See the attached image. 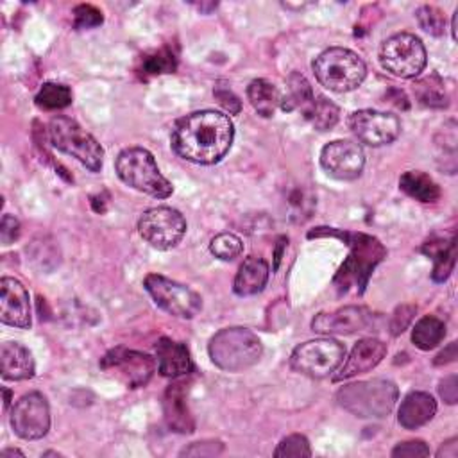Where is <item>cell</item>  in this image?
Returning <instances> with one entry per match:
<instances>
[{"mask_svg":"<svg viewBox=\"0 0 458 458\" xmlns=\"http://www.w3.org/2000/svg\"><path fill=\"white\" fill-rule=\"evenodd\" d=\"M247 97H249V102L253 104V108L263 118L274 117L276 108L281 104L279 90L267 79L251 81L247 86Z\"/></svg>","mask_w":458,"mask_h":458,"instance_id":"obj_28","label":"cell"},{"mask_svg":"<svg viewBox=\"0 0 458 458\" xmlns=\"http://www.w3.org/2000/svg\"><path fill=\"white\" fill-rule=\"evenodd\" d=\"M286 244H288V240H286L285 237H281V238L277 240V249H276V265H274V269H277V267H279V260H281V256H283V249L286 247Z\"/></svg>","mask_w":458,"mask_h":458,"instance_id":"obj_47","label":"cell"},{"mask_svg":"<svg viewBox=\"0 0 458 458\" xmlns=\"http://www.w3.org/2000/svg\"><path fill=\"white\" fill-rule=\"evenodd\" d=\"M399 390L390 380H369L351 385H344L337 392L339 405L350 414L362 419H382L387 417L396 401Z\"/></svg>","mask_w":458,"mask_h":458,"instance_id":"obj_5","label":"cell"},{"mask_svg":"<svg viewBox=\"0 0 458 458\" xmlns=\"http://www.w3.org/2000/svg\"><path fill=\"white\" fill-rule=\"evenodd\" d=\"M20 237V222L13 215H4L0 222V242L3 245H12Z\"/></svg>","mask_w":458,"mask_h":458,"instance_id":"obj_43","label":"cell"},{"mask_svg":"<svg viewBox=\"0 0 458 458\" xmlns=\"http://www.w3.org/2000/svg\"><path fill=\"white\" fill-rule=\"evenodd\" d=\"M415 19H417L419 28L424 33H428L431 36H442L444 35L446 19H444V13L438 8H435V6H421L415 12Z\"/></svg>","mask_w":458,"mask_h":458,"instance_id":"obj_37","label":"cell"},{"mask_svg":"<svg viewBox=\"0 0 458 458\" xmlns=\"http://www.w3.org/2000/svg\"><path fill=\"white\" fill-rule=\"evenodd\" d=\"M10 403H12V392L8 389H4V408L6 410L10 408Z\"/></svg>","mask_w":458,"mask_h":458,"instance_id":"obj_50","label":"cell"},{"mask_svg":"<svg viewBox=\"0 0 458 458\" xmlns=\"http://www.w3.org/2000/svg\"><path fill=\"white\" fill-rule=\"evenodd\" d=\"M307 118L317 131H330L337 125L341 118V109L335 102H332L325 95H317L314 102L302 111Z\"/></svg>","mask_w":458,"mask_h":458,"instance_id":"obj_30","label":"cell"},{"mask_svg":"<svg viewBox=\"0 0 458 458\" xmlns=\"http://www.w3.org/2000/svg\"><path fill=\"white\" fill-rule=\"evenodd\" d=\"M373 314L364 307H344L332 314H319L312 321V330L319 335H353L373 326Z\"/></svg>","mask_w":458,"mask_h":458,"instance_id":"obj_17","label":"cell"},{"mask_svg":"<svg viewBox=\"0 0 458 458\" xmlns=\"http://www.w3.org/2000/svg\"><path fill=\"white\" fill-rule=\"evenodd\" d=\"M3 456L8 458V456H26V454L22 451H19V449H4Z\"/></svg>","mask_w":458,"mask_h":458,"instance_id":"obj_48","label":"cell"},{"mask_svg":"<svg viewBox=\"0 0 458 458\" xmlns=\"http://www.w3.org/2000/svg\"><path fill=\"white\" fill-rule=\"evenodd\" d=\"M274 456L276 458H309L312 456L310 442L307 437L299 433L288 435L277 444Z\"/></svg>","mask_w":458,"mask_h":458,"instance_id":"obj_36","label":"cell"},{"mask_svg":"<svg viewBox=\"0 0 458 458\" xmlns=\"http://www.w3.org/2000/svg\"><path fill=\"white\" fill-rule=\"evenodd\" d=\"M387 355V344L378 339H362L344 362L341 371L333 376V382H342L374 369Z\"/></svg>","mask_w":458,"mask_h":458,"instance_id":"obj_19","label":"cell"},{"mask_svg":"<svg viewBox=\"0 0 458 458\" xmlns=\"http://www.w3.org/2000/svg\"><path fill=\"white\" fill-rule=\"evenodd\" d=\"M213 95H215V99L219 100V104H221L226 111H229L231 115H238V113H240L242 102H240V99L233 93L231 88L222 86V83H221V84L213 90Z\"/></svg>","mask_w":458,"mask_h":458,"instance_id":"obj_42","label":"cell"},{"mask_svg":"<svg viewBox=\"0 0 458 458\" xmlns=\"http://www.w3.org/2000/svg\"><path fill=\"white\" fill-rule=\"evenodd\" d=\"M438 394L440 398L447 403V405H454L458 401V378L456 374L446 376L440 383H438Z\"/></svg>","mask_w":458,"mask_h":458,"instance_id":"obj_44","label":"cell"},{"mask_svg":"<svg viewBox=\"0 0 458 458\" xmlns=\"http://www.w3.org/2000/svg\"><path fill=\"white\" fill-rule=\"evenodd\" d=\"M346 358V348L333 339H317L297 346L290 355V367L310 378H326Z\"/></svg>","mask_w":458,"mask_h":458,"instance_id":"obj_10","label":"cell"},{"mask_svg":"<svg viewBox=\"0 0 458 458\" xmlns=\"http://www.w3.org/2000/svg\"><path fill=\"white\" fill-rule=\"evenodd\" d=\"M100 369L127 389L145 387L157 373V360L147 353L115 348L100 360Z\"/></svg>","mask_w":458,"mask_h":458,"instance_id":"obj_11","label":"cell"},{"mask_svg":"<svg viewBox=\"0 0 458 458\" xmlns=\"http://www.w3.org/2000/svg\"><path fill=\"white\" fill-rule=\"evenodd\" d=\"M444 131L438 134L442 136V141L435 140L437 141V147L440 149V152L444 155V171L449 173V174H454L456 171V122L454 120H449L444 127Z\"/></svg>","mask_w":458,"mask_h":458,"instance_id":"obj_34","label":"cell"},{"mask_svg":"<svg viewBox=\"0 0 458 458\" xmlns=\"http://www.w3.org/2000/svg\"><path fill=\"white\" fill-rule=\"evenodd\" d=\"M117 176L131 189L150 197L167 199L173 196V183L160 173L155 157L143 147L124 149L115 162Z\"/></svg>","mask_w":458,"mask_h":458,"instance_id":"obj_3","label":"cell"},{"mask_svg":"<svg viewBox=\"0 0 458 458\" xmlns=\"http://www.w3.org/2000/svg\"><path fill=\"white\" fill-rule=\"evenodd\" d=\"M426 61L424 44L410 33H398L387 38L380 49L382 67L401 79L417 77L426 68Z\"/></svg>","mask_w":458,"mask_h":458,"instance_id":"obj_8","label":"cell"},{"mask_svg":"<svg viewBox=\"0 0 458 458\" xmlns=\"http://www.w3.org/2000/svg\"><path fill=\"white\" fill-rule=\"evenodd\" d=\"M0 373L4 380L24 382L31 380L36 373L31 351L19 342H6L0 348Z\"/></svg>","mask_w":458,"mask_h":458,"instance_id":"obj_21","label":"cell"},{"mask_svg":"<svg viewBox=\"0 0 458 458\" xmlns=\"http://www.w3.org/2000/svg\"><path fill=\"white\" fill-rule=\"evenodd\" d=\"M51 143L65 155L81 162L88 171L99 173L104 162V149L74 118L58 115L49 124Z\"/></svg>","mask_w":458,"mask_h":458,"instance_id":"obj_7","label":"cell"},{"mask_svg":"<svg viewBox=\"0 0 458 458\" xmlns=\"http://www.w3.org/2000/svg\"><path fill=\"white\" fill-rule=\"evenodd\" d=\"M176 68H178L176 54L169 47H164L141 58V65L138 67V76L141 79H149L162 74H174Z\"/></svg>","mask_w":458,"mask_h":458,"instance_id":"obj_32","label":"cell"},{"mask_svg":"<svg viewBox=\"0 0 458 458\" xmlns=\"http://www.w3.org/2000/svg\"><path fill=\"white\" fill-rule=\"evenodd\" d=\"M399 189L415 201L435 203L440 197L438 185L421 171H408L399 180Z\"/></svg>","mask_w":458,"mask_h":458,"instance_id":"obj_27","label":"cell"},{"mask_svg":"<svg viewBox=\"0 0 458 458\" xmlns=\"http://www.w3.org/2000/svg\"><path fill=\"white\" fill-rule=\"evenodd\" d=\"M437 414V401L428 392H410L398 412V421L406 430H417L428 424Z\"/></svg>","mask_w":458,"mask_h":458,"instance_id":"obj_22","label":"cell"},{"mask_svg":"<svg viewBox=\"0 0 458 458\" xmlns=\"http://www.w3.org/2000/svg\"><path fill=\"white\" fill-rule=\"evenodd\" d=\"M140 237L158 251L174 249L187 233V221L181 212L160 206L147 210L138 221Z\"/></svg>","mask_w":458,"mask_h":458,"instance_id":"obj_12","label":"cell"},{"mask_svg":"<svg viewBox=\"0 0 458 458\" xmlns=\"http://www.w3.org/2000/svg\"><path fill=\"white\" fill-rule=\"evenodd\" d=\"M12 428L24 440H38L51 430V408L44 394L22 396L12 410Z\"/></svg>","mask_w":458,"mask_h":458,"instance_id":"obj_13","label":"cell"},{"mask_svg":"<svg viewBox=\"0 0 458 458\" xmlns=\"http://www.w3.org/2000/svg\"><path fill=\"white\" fill-rule=\"evenodd\" d=\"M189 385L185 382H174L164 398V415L167 426L176 433H194L196 421L189 406Z\"/></svg>","mask_w":458,"mask_h":458,"instance_id":"obj_18","label":"cell"},{"mask_svg":"<svg viewBox=\"0 0 458 458\" xmlns=\"http://www.w3.org/2000/svg\"><path fill=\"white\" fill-rule=\"evenodd\" d=\"M269 274H270V269L263 258H258V256L245 258L233 283L235 293L240 297L260 293L269 281Z\"/></svg>","mask_w":458,"mask_h":458,"instance_id":"obj_23","label":"cell"},{"mask_svg":"<svg viewBox=\"0 0 458 458\" xmlns=\"http://www.w3.org/2000/svg\"><path fill=\"white\" fill-rule=\"evenodd\" d=\"M283 203L286 208V217L292 222H304L309 221L316 212V194L304 185H290L285 189Z\"/></svg>","mask_w":458,"mask_h":458,"instance_id":"obj_25","label":"cell"},{"mask_svg":"<svg viewBox=\"0 0 458 458\" xmlns=\"http://www.w3.org/2000/svg\"><path fill=\"white\" fill-rule=\"evenodd\" d=\"M456 348H458V344L456 342H451L444 351H440L438 353V357L435 358V366H447V364H451V362H454L456 358H458V351H456Z\"/></svg>","mask_w":458,"mask_h":458,"instance_id":"obj_45","label":"cell"},{"mask_svg":"<svg viewBox=\"0 0 458 458\" xmlns=\"http://www.w3.org/2000/svg\"><path fill=\"white\" fill-rule=\"evenodd\" d=\"M224 451V444L221 440H205V442H194L189 447H185L180 454L181 456H215Z\"/></svg>","mask_w":458,"mask_h":458,"instance_id":"obj_40","label":"cell"},{"mask_svg":"<svg viewBox=\"0 0 458 458\" xmlns=\"http://www.w3.org/2000/svg\"><path fill=\"white\" fill-rule=\"evenodd\" d=\"M319 237L339 238L350 247V256L333 277V286L339 295H346L351 290L362 295L369 285L374 269L387 258L385 245L373 235L355 233L348 229L317 228L316 231L309 233V238Z\"/></svg>","mask_w":458,"mask_h":458,"instance_id":"obj_2","label":"cell"},{"mask_svg":"<svg viewBox=\"0 0 458 458\" xmlns=\"http://www.w3.org/2000/svg\"><path fill=\"white\" fill-rule=\"evenodd\" d=\"M415 312H417V309L414 307V304H401V307H398L390 319V333L394 337L401 335L410 326Z\"/></svg>","mask_w":458,"mask_h":458,"instance_id":"obj_39","label":"cell"},{"mask_svg":"<svg viewBox=\"0 0 458 458\" xmlns=\"http://www.w3.org/2000/svg\"><path fill=\"white\" fill-rule=\"evenodd\" d=\"M35 102L45 111L65 109L72 104V90L61 83H45L36 93Z\"/></svg>","mask_w":458,"mask_h":458,"instance_id":"obj_33","label":"cell"},{"mask_svg":"<svg viewBox=\"0 0 458 458\" xmlns=\"http://www.w3.org/2000/svg\"><path fill=\"white\" fill-rule=\"evenodd\" d=\"M456 19H458V10L453 15V24H451V33H453V40L456 42Z\"/></svg>","mask_w":458,"mask_h":458,"instance_id":"obj_49","label":"cell"},{"mask_svg":"<svg viewBox=\"0 0 458 458\" xmlns=\"http://www.w3.org/2000/svg\"><path fill=\"white\" fill-rule=\"evenodd\" d=\"M415 99L421 106L431 109H444L449 106V97L444 88V81L437 76L424 77L414 84Z\"/></svg>","mask_w":458,"mask_h":458,"instance_id":"obj_31","label":"cell"},{"mask_svg":"<svg viewBox=\"0 0 458 458\" xmlns=\"http://www.w3.org/2000/svg\"><path fill=\"white\" fill-rule=\"evenodd\" d=\"M444 337H446V325L435 316L422 317L412 330V342L421 351L435 350L444 341Z\"/></svg>","mask_w":458,"mask_h":458,"instance_id":"obj_29","label":"cell"},{"mask_svg":"<svg viewBox=\"0 0 458 458\" xmlns=\"http://www.w3.org/2000/svg\"><path fill=\"white\" fill-rule=\"evenodd\" d=\"M102 22H104L102 12L92 4H81L74 10V28L77 31L99 28V26H102Z\"/></svg>","mask_w":458,"mask_h":458,"instance_id":"obj_38","label":"cell"},{"mask_svg":"<svg viewBox=\"0 0 458 458\" xmlns=\"http://www.w3.org/2000/svg\"><path fill=\"white\" fill-rule=\"evenodd\" d=\"M210 251L215 258H219L222 261H233L235 258H238L242 254L244 244L233 233H221L212 238Z\"/></svg>","mask_w":458,"mask_h":458,"instance_id":"obj_35","label":"cell"},{"mask_svg":"<svg viewBox=\"0 0 458 458\" xmlns=\"http://www.w3.org/2000/svg\"><path fill=\"white\" fill-rule=\"evenodd\" d=\"M235 127L228 115L213 109L181 117L171 134V147L180 158L196 165L219 164L233 145Z\"/></svg>","mask_w":458,"mask_h":458,"instance_id":"obj_1","label":"cell"},{"mask_svg":"<svg viewBox=\"0 0 458 458\" xmlns=\"http://www.w3.org/2000/svg\"><path fill=\"white\" fill-rule=\"evenodd\" d=\"M0 321L8 326L31 328V299L26 286L15 277L0 281Z\"/></svg>","mask_w":458,"mask_h":458,"instance_id":"obj_16","label":"cell"},{"mask_svg":"<svg viewBox=\"0 0 458 458\" xmlns=\"http://www.w3.org/2000/svg\"><path fill=\"white\" fill-rule=\"evenodd\" d=\"M314 74L330 92L348 93L364 83L367 67L357 52L344 47H332L316 58Z\"/></svg>","mask_w":458,"mask_h":458,"instance_id":"obj_6","label":"cell"},{"mask_svg":"<svg viewBox=\"0 0 458 458\" xmlns=\"http://www.w3.org/2000/svg\"><path fill=\"white\" fill-rule=\"evenodd\" d=\"M208 353L219 369L226 373H242L260 362L263 346L251 330L233 326L224 328L212 337Z\"/></svg>","mask_w":458,"mask_h":458,"instance_id":"obj_4","label":"cell"},{"mask_svg":"<svg viewBox=\"0 0 458 458\" xmlns=\"http://www.w3.org/2000/svg\"><path fill=\"white\" fill-rule=\"evenodd\" d=\"M321 167L339 181L358 180L366 167L364 149L351 140H335L323 147Z\"/></svg>","mask_w":458,"mask_h":458,"instance_id":"obj_14","label":"cell"},{"mask_svg":"<svg viewBox=\"0 0 458 458\" xmlns=\"http://www.w3.org/2000/svg\"><path fill=\"white\" fill-rule=\"evenodd\" d=\"M157 362L160 374L165 378L178 380L194 373V362L189 348L167 337L160 339L157 344Z\"/></svg>","mask_w":458,"mask_h":458,"instance_id":"obj_20","label":"cell"},{"mask_svg":"<svg viewBox=\"0 0 458 458\" xmlns=\"http://www.w3.org/2000/svg\"><path fill=\"white\" fill-rule=\"evenodd\" d=\"M316 95L312 90V84L309 83V79L304 77L299 72H292L286 77V90L285 95H281V109L290 113L295 109L304 111L312 102H314Z\"/></svg>","mask_w":458,"mask_h":458,"instance_id":"obj_26","label":"cell"},{"mask_svg":"<svg viewBox=\"0 0 458 458\" xmlns=\"http://www.w3.org/2000/svg\"><path fill=\"white\" fill-rule=\"evenodd\" d=\"M145 290L157 307L180 319H194L203 310L201 295L187 285L173 281L162 274H149L143 281Z\"/></svg>","mask_w":458,"mask_h":458,"instance_id":"obj_9","label":"cell"},{"mask_svg":"<svg viewBox=\"0 0 458 458\" xmlns=\"http://www.w3.org/2000/svg\"><path fill=\"white\" fill-rule=\"evenodd\" d=\"M458 440L456 438H451V440H447L438 451H437V456L438 458H456L458 456V444H456Z\"/></svg>","mask_w":458,"mask_h":458,"instance_id":"obj_46","label":"cell"},{"mask_svg":"<svg viewBox=\"0 0 458 458\" xmlns=\"http://www.w3.org/2000/svg\"><path fill=\"white\" fill-rule=\"evenodd\" d=\"M422 253L428 254L430 258H433L431 279L435 283H444L451 276V272L454 269V261H456L454 235H451L447 240L446 238H430L422 245Z\"/></svg>","mask_w":458,"mask_h":458,"instance_id":"obj_24","label":"cell"},{"mask_svg":"<svg viewBox=\"0 0 458 458\" xmlns=\"http://www.w3.org/2000/svg\"><path fill=\"white\" fill-rule=\"evenodd\" d=\"M430 447L422 440H406L398 444L392 449L394 458H417V456H428Z\"/></svg>","mask_w":458,"mask_h":458,"instance_id":"obj_41","label":"cell"},{"mask_svg":"<svg viewBox=\"0 0 458 458\" xmlns=\"http://www.w3.org/2000/svg\"><path fill=\"white\" fill-rule=\"evenodd\" d=\"M348 125L351 133L358 138V141L369 147L389 145L401 133V122L396 115L374 109L355 111L350 117Z\"/></svg>","mask_w":458,"mask_h":458,"instance_id":"obj_15","label":"cell"}]
</instances>
